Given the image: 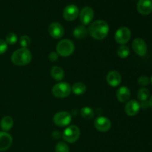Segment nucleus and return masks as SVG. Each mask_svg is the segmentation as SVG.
<instances>
[{
    "label": "nucleus",
    "mask_w": 152,
    "mask_h": 152,
    "mask_svg": "<svg viewBox=\"0 0 152 152\" xmlns=\"http://www.w3.org/2000/svg\"><path fill=\"white\" fill-rule=\"evenodd\" d=\"M150 82H151V84H152V77H151V80H150Z\"/></svg>",
    "instance_id": "nucleus-33"
},
{
    "label": "nucleus",
    "mask_w": 152,
    "mask_h": 152,
    "mask_svg": "<svg viewBox=\"0 0 152 152\" xmlns=\"http://www.w3.org/2000/svg\"><path fill=\"white\" fill-rule=\"evenodd\" d=\"M88 31L92 38L96 40H102L108 36L109 26L105 21L96 20L91 24Z\"/></svg>",
    "instance_id": "nucleus-1"
},
{
    "label": "nucleus",
    "mask_w": 152,
    "mask_h": 152,
    "mask_svg": "<svg viewBox=\"0 0 152 152\" xmlns=\"http://www.w3.org/2000/svg\"><path fill=\"white\" fill-rule=\"evenodd\" d=\"M72 120L71 114L68 111H59L56 113L53 118V121L56 126L59 127L68 126Z\"/></svg>",
    "instance_id": "nucleus-6"
},
{
    "label": "nucleus",
    "mask_w": 152,
    "mask_h": 152,
    "mask_svg": "<svg viewBox=\"0 0 152 152\" xmlns=\"http://www.w3.org/2000/svg\"><path fill=\"white\" fill-rule=\"evenodd\" d=\"M94 126L96 130L100 132H106L110 130L111 127V122L105 117H98L94 120Z\"/></svg>",
    "instance_id": "nucleus-11"
},
{
    "label": "nucleus",
    "mask_w": 152,
    "mask_h": 152,
    "mask_svg": "<svg viewBox=\"0 0 152 152\" xmlns=\"http://www.w3.org/2000/svg\"><path fill=\"white\" fill-rule=\"evenodd\" d=\"M19 44L23 48H27L31 44V39L28 36H22L19 39Z\"/></svg>",
    "instance_id": "nucleus-27"
},
{
    "label": "nucleus",
    "mask_w": 152,
    "mask_h": 152,
    "mask_svg": "<svg viewBox=\"0 0 152 152\" xmlns=\"http://www.w3.org/2000/svg\"><path fill=\"white\" fill-rule=\"evenodd\" d=\"M132 37V32L127 27H121L115 33V41L120 45H125L129 42Z\"/></svg>",
    "instance_id": "nucleus-7"
},
{
    "label": "nucleus",
    "mask_w": 152,
    "mask_h": 152,
    "mask_svg": "<svg viewBox=\"0 0 152 152\" xmlns=\"http://www.w3.org/2000/svg\"><path fill=\"white\" fill-rule=\"evenodd\" d=\"M131 96V91L126 86H122L117 90V98L120 102H126Z\"/></svg>",
    "instance_id": "nucleus-17"
},
{
    "label": "nucleus",
    "mask_w": 152,
    "mask_h": 152,
    "mask_svg": "<svg viewBox=\"0 0 152 152\" xmlns=\"http://www.w3.org/2000/svg\"><path fill=\"white\" fill-rule=\"evenodd\" d=\"M13 138L11 135L5 132H0V151L8 149L12 145Z\"/></svg>",
    "instance_id": "nucleus-15"
},
{
    "label": "nucleus",
    "mask_w": 152,
    "mask_h": 152,
    "mask_svg": "<svg viewBox=\"0 0 152 152\" xmlns=\"http://www.w3.org/2000/svg\"><path fill=\"white\" fill-rule=\"evenodd\" d=\"M48 58L49 60L51 61V62H55V61H56L58 59L57 53H56V52H50V53H49Z\"/></svg>",
    "instance_id": "nucleus-30"
},
{
    "label": "nucleus",
    "mask_w": 152,
    "mask_h": 152,
    "mask_svg": "<svg viewBox=\"0 0 152 152\" xmlns=\"http://www.w3.org/2000/svg\"><path fill=\"white\" fill-rule=\"evenodd\" d=\"M80 15V22H82L83 25H89L93 20L94 17V11L91 7H85L82 9Z\"/></svg>",
    "instance_id": "nucleus-9"
},
{
    "label": "nucleus",
    "mask_w": 152,
    "mask_h": 152,
    "mask_svg": "<svg viewBox=\"0 0 152 152\" xmlns=\"http://www.w3.org/2000/svg\"><path fill=\"white\" fill-rule=\"evenodd\" d=\"M137 83L141 86H146L149 85L150 79L146 76H141L137 80Z\"/></svg>",
    "instance_id": "nucleus-28"
},
{
    "label": "nucleus",
    "mask_w": 152,
    "mask_h": 152,
    "mask_svg": "<svg viewBox=\"0 0 152 152\" xmlns=\"http://www.w3.org/2000/svg\"><path fill=\"white\" fill-rule=\"evenodd\" d=\"M117 54L122 59H125L127 58L130 54V49L128 46L125 45H122L120 47L117 48Z\"/></svg>",
    "instance_id": "nucleus-24"
},
{
    "label": "nucleus",
    "mask_w": 152,
    "mask_h": 152,
    "mask_svg": "<svg viewBox=\"0 0 152 152\" xmlns=\"http://www.w3.org/2000/svg\"><path fill=\"white\" fill-rule=\"evenodd\" d=\"M80 114H81V116L84 119H86V120H91V119L94 118V111L90 107H83V108L80 111Z\"/></svg>",
    "instance_id": "nucleus-22"
},
{
    "label": "nucleus",
    "mask_w": 152,
    "mask_h": 152,
    "mask_svg": "<svg viewBox=\"0 0 152 152\" xmlns=\"http://www.w3.org/2000/svg\"><path fill=\"white\" fill-rule=\"evenodd\" d=\"M48 33L53 39H60L65 34V30L62 25L59 22H52L48 26Z\"/></svg>",
    "instance_id": "nucleus-8"
},
{
    "label": "nucleus",
    "mask_w": 152,
    "mask_h": 152,
    "mask_svg": "<svg viewBox=\"0 0 152 152\" xmlns=\"http://www.w3.org/2000/svg\"><path fill=\"white\" fill-rule=\"evenodd\" d=\"M140 109V104L135 99L129 101L125 106V111L126 114L130 117H134L139 113Z\"/></svg>",
    "instance_id": "nucleus-14"
},
{
    "label": "nucleus",
    "mask_w": 152,
    "mask_h": 152,
    "mask_svg": "<svg viewBox=\"0 0 152 152\" xmlns=\"http://www.w3.org/2000/svg\"><path fill=\"white\" fill-rule=\"evenodd\" d=\"M86 89H87L86 86L83 83H76L71 87V91L73 93L78 96L84 94L86 91Z\"/></svg>",
    "instance_id": "nucleus-21"
},
{
    "label": "nucleus",
    "mask_w": 152,
    "mask_h": 152,
    "mask_svg": "<svg viewBox=\"0 0 152 152\" xmlns=\"http://www.w3.org/2000/svg\"><path fill=\"white\" fill-rule=\"evenodd\" d=\"M18 41V37L16 34L14 33H9L5 38V42L7 44L9 45H14Z\"/></svg>",
    "instance_id": "nucleus-26"
},
{
    "label": "nucleus",
    "mask_w": 152,
    "mask_h": 152,
    "mask_svg": "<svg viewBox=\"0 0 152 152\" xmlns=\"http://www.w3.org/2000/svg\"><path fill=\"white\" fill-rule=\"evenodd\" d=\"M50 76L52 78L57 81H61L65 77V73L62 68L59 66H53L50 70Z\"/></svg>",
    "instance_id": "nucleus-20"
},
{
    "label": "nucleus",
    "mask_w": 152,
    "mask_h": 152,
    "mask_svg": "<svg viewBox=\"0 0 152 152\" xmlns=\"http://www.w3.org/2000/svg\"><path fill=\"white\" fill-rule=\"evenodd\" d=\"M69 147L65 142H59L55 147V152H69Z\"/></svg>",
    "instance_id": "nucleus-25"
},
{
    "label": "nucleus",
    "mask_w": 152,
    "mask_h": 152,
    "mask_svg": "<svg viewBox=\"0 0 152 152\" xmlns=\"http://www.w3.org/2000/svg\"><path fill=\"white\" fill-rule=\"evenodd\" d=\"M0 126H1V129H2L3 132H8L13 128V120L12 119V117H9V116H5L1 120Z\"/></svg>",
    "instance_id": "nucleus-19"
},
{
    "label": "nucleus",
    "mask_w": 152,
    "mask_h": 152,
    "mask_svg": "<svg viewBox=\"0 0 152 152\" xmlns=\"http://www.w3.org/2000/svg\"><path fill=\"white\" fill-rule=\"evenodd\" d=\"M88 34V31L87 28L84 26V25H79L78 27L74 28V31H73V35L75 38L78 39H83L86 38Z\"/></svg>",
    "instance_id": "nucleus-18"
},
{
    "label": "nucleus",
    "mask_w": 152,
    "mask_h": 152,
    "mask_svg": "<svg viewBox=\"0 0 152 152\" xmlns=\"http://www.w3.org/2000/svg\"><path fill=\"white\" fill-rule=\"evenodd\" d=\"M79 8L75 4L66 6L63 10V18L68 22L74 21L79 16Z\"/></svg>",
    "instance_id": "nucleus-10"
},
{
    "label": "nucleus",
    "mask_w": 152,
    "mask_h": 152,
    "mask_svg": "<svg viewBox=\"0 0 152 152\" xmlns=\"http://www.w3.org/2000/svg\"><path fill=\"white\" fill-rule=\"evenodd\" d=\"M140 104V108H144V109H145V108H148V107H149V105H148V101H144V102H141Z\"/></svg>",
    "instance_id": "nucleus-31"
},
{
    "label": "nucleus",
    "mask_w": 152,
    "mask_h": 152,
    "mask_svg": "<svg viewBox=\"0 0 152 152\" xmlns=\"http://www.w3.org/2000/svg\"><path fill=\"white\" fill-rule=\"evenodd\" d=\"M106 81L111 87H117L121 83L122 77L117 71H111L107 74Z\"/></svg>",
    "instance_id": "nucleus-16"
},
{
    "label": "nucleus",
    "mask_w": 152,
    "mask_h": 152,
    "mask_svg": "<svg viewBox=\"0 0 152 152\" xmlns=\"http://www.w3.org/2000/svg\"><path fill=\"white\" fill-rule=\"evenodd\" d=\"M148 105H149V107L152 110V96H150V98H149V99H148Z\"/></svg>",
    "instance_id": "nucleus-32"
},
{
    "label": "nucleus",
    "mask_w": 152,
    "mask_h": 152,
    "mask_svg": "<svg viewBox=\"0 0 152 152\" xmlns=\"http://www.w3.org/2000/svg\"><path fill=\"white\" fill-rule=\"evenodd\" d=\"M80 136V130L77 126H70L64 131L62 137L65 142L74 143L78 140Z\"/></svg>",
    "instance_id": "nucleus-5"
},
{
    "label": "nucleus",
    "mask_w": 152,
    "mask_h": 152,
    "mask_svg": "<svg viewBox=\"0 0 152 152\" xmlns=\"http://www.w3.org/2000/svg\"><path fill=\"white\" fill-rule=\"evenodd\" d=\"M150 96V91L145 88H142L137 92V98L140 102L147 101Z\"/></svg>",
    "instance_id": "nucleus-23"
},
{
    "label": "nucleus",
    "mask_w": 152,
    "mask_h": 152,
    "mask_svg": "<svg viewBox=\"0 0 152 152\" xmlns=\"http://www.w3.org/2000/svg\"><path fill=\"white\" fill-rule=\"evenodd\" d=\"M74 44L70 39H62L56 45V53L61 56L67 57L74 53Z\"/></svg>",
    "instance_id": "nucleus-3"
},
{
    "label": "nucleus",
    "mask_w": 152,
    "mask_h": 152,
    "mask_svg": "<svg viewBox=\"0 0 152 152\" xmlns=\"http://www.w3.org/2000/svg\"><path fill=\"white\" fill-rule=\"evenodd\" d=\"M132 48L135 53L140 56H145L148 50L146 43L141 38H136L134 39L132 42Z\"/></svg>",
    "instance_id": "nucleus-12"
},
{
    "label": "nucleus",
    "mask_w": 152,
    "mask_h": 152,
    "mask_svg": "<svg viewBox=\"0 0 152 152\" xmlns=\"http://www.w3.org/2000/svg\"><path fill=\"white\" fill-rule=\"evenodd\" d=\"M71 87L68 83L61 82L56 83L52 88V94L55 97L65 98L71 94Z\"/></svg>",
    "instance_id": "nucleus-4"
},
{
    "label": "nucleus",
    "mask_w": 152,
    "mask_h": 152,
    "mask_svg": "<svg viewBox=\"0 0 152 152\" xmlns=\"http://www.w3.org/2000/svg\"><path fill=\"white\" fill-rule=\"evenodd\" d=\"M137 8L140 14L147 16L152 12V0H139Z\"/></svg>",
    "instance_id": "nucleus-13"
},
{
    "label": "nucleus",
    "mask_w": 152,
    "mask_h": 152,
    "mask_svg": "<svg viewBox=\"0 0 152 152\" xmlns=\"http://www.w3.org/2000/svg\"><path fill=\"white\" fill-rule=\"evenodd\" d=\"M7 50V44L4 40L0 39V55L5 53Z\"/></svg>",
    "instance_id": "nucleus-29"
},
{
    "label": "nucleus",
    "mask_w": 152,
    "mask_h": 152,
    "mask_svg": "<svg viewBox=\"0 0 152 152\" xmlns=\"http://www.w3.org/2000/svg\"><path fill=\"white\" fill-rule=\"evenodd\" d=\"M32 55L28 48H21L15 50L11 56V61L17 66H25L31 62Z\"/></svg>",
    "instance_id": "nucleus-2"
}]
</instances>
